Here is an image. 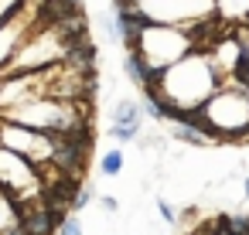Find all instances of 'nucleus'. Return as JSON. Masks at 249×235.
<instances>
[{
    "mask_svg": "<svg viewBox=\"0 0 249 235\" xmlns=\"http://www.w3.org/2000/svg\"><path fill=\"white\" fill-rule=\"evenodd\" d=\"M222 75L215 72L208 51H188L181 62H174L171 68H164L160 82L157 85H147L157 92V99L164 102V116H167V106H178L188 119L191 109H201L205 99L218 89ZM181 119V123H184Z\"/></svg>",
    "mask_w": 249,
    "mask_h": 235,
    "instance_id": "obj_1",
    "label": "nucleus"
},
{
    "mask_svg": "<svg viewBox=\"0 0 249 235\" xmlns=\"http://www.w3.org/2000/svg\"><path fill=\"white\" fill-rule=\"evenodd\" d=\"M184 123H195L212 140L239 143L249 126V85H242L235 75H225L218 89L205 99V106L191 109Z\"/></svg>",
    "mask_w": 249,
    "mask_h": 235,
    "instance_id": "obj_2",
    "label": "nucleus"
},
{
    "mask_svg": "<svg viewBox=\"0 0 249 235\" xmlns=\"http://www.w3.org/2000/svg\"><path fill=\"white\" fill-rule=\"evenodd\" d=\"M133 51H140L150 68H160V72H164V68H171L174 62H181L188 51H195V45H191V34H188L184 28L154 24V21H150V24L140 31V41H137Z\"/></svg>",
    "mask_w": 249,
    "mask_h": 235,
    "instance_id": "obj_3",
    "label": "nucleus"
},
{
    "mask_svg": "<svg viewBox=\"0 0 249 235\" xmlns=\"http://www.w3.org/2000/svg\"><path fill=\"white\" fill-rule=\"evenodd\" d=\"M0 187H4L14 201H35L45 198V181L41 167H35L28 157L0 147Z\"/></svg>",
    "mask_w": 249,
    "mask_h": 235,
    "instance_id": "obj_4",
    "label": "nucleus"
},
{
    "mask_svg": "<svg viewBox=\"0 0 249 235\" xmlns=\"http://www.w3.org/2000/svg\"><path fill=\"white\" fill-rule=\"evenodd\" d=\"M147 21L154 24H174V28H191L212 14H218V0H137Z\"/></svg>",
    "mask_w": 249,
    "mask_h": 235,
    "instance_id": "obj_5",
    "label": "nucleus"
},
{
    "mask_svg": "<svg viewBox=\"0 0 249 235\" xmlns=\"http://www.w3.org/2000/svg\"><path fill=\"white\" fill-rule=\"evenodd\" d=\"M0 147L28 157L35 167H45L52 164V153H55V133H41V130H31L24 123L0 116Z\"/></svg>",
    "mask_w": 249,
    "mask_h": 235,
    "instance_id": "obj_6",
    "label": "nucleus"
},
{
    "mask_svg": "<svg viewBox=\"0 0 249 235\" xmlns=\"http://www.w3.org/2000/svg\"><path fill=\"white\" fill-rule=\"evenodd\" d=\"M123 72H126V79L133 82V85H140V89H147V85H157L160 82V68H150L147 65V58L140 55V51H126V62H123Z\"/></svg>",
    "mask_w": 249,
    "mask_h": 235,
    "instance_id": "obj_7",
    "label": "nucleus"
},
{
    "mask_svg": "<svg viewBox=\"0 0 249 235\" xmlns=\"http://www.w3.org/2000/svg\"><path fill=\"white\" fill-rule=\"evenodd\" d=\"M109 126H143V106L137 99H120L109 113Z\"/></svg>",
    "mask_w": 249,
    "mask_h": 235,
    "instance_id": "obj_8",
    "label": "nucleus"
},
{
    "mask_svg": "<svg viewBox=\"0 0 249 235\" xmlns=\"http://www.w3.org/2000/svg\"><path fill=\"white\" fill-rule=\"evenodd\" d=\"M75 14H82V0H45L41 4L45 24H58V21L75 17Z\"/></svg>",
    "mask_w": 249,
    "mask_h": 235,
    "instance_id": "obj_9",
    "label": "nucleus"
},
{
    "mask_svg": "<svg viewBox=\"0 0 249 235\" xmlns=\"http://www.w3.org/2000/svg\"><path fill=\"white\" fill-rule=\"evenodd\" d=\"M171 136L178 143H188V147H212V136L205 130H198L195 123H174L171 126Z\"/></svg>",
    "mask_w": 249,
    "mask_h": 235,
    "instance_id": "obj_10",
    "label": "nucleus"
},
{
    "mask_svg": "<svg viewBox=\"0 0 249 235\" xmlns=\"http://www.w3.org/2000/svg\"><path fill=\"white\" fill-rule=\"evenodd\" d=\"M99 170L106 174V177H120L123 174V153L113 147V150H106L103 153V160H99Z\"/></svg>",
    "mask_w": 249,
    "mask_h": 235,
    "instance_id": "obj_11",
    "label": "nucleus"
},
{
    "mask_svg": "<svg viewBox=\"0 0 249 235\" xmlns=\"http://www.w3.org/2000/svg\"><path fill=\"white\" fill-rule=\"evenodd\" d=\"M218 221H222L232 235H249V215H246V211H235V215H218Z\"/></svg>",
    "mask_w": 249,
    "mask_h": 235,
    "instance_id": "obj_12",
    "label": "nucleus"
},
{
    "mask_svg": "<svg viewBox=\"0 0 249 235\" xmlns=\"http://www.w3.org/2000/svg\"><path fill=\"white\" fill-rule=\"evenodd\" d=\"M18 221V211H14V198L4 191V187H0V232H4V228H11Z\"/></svg>",
    "mask_w": 249,
    "mask_h": 235,
    "instance_id": "obj_13",
    "label": "nucleus"
},
{
    "mask_svg": "<svg viewBox=\"0 0 249 235\" xmlns=\"http://www.w3.org/2000/svg\"><path fill=\"white\" fill-rule=\"evenodd\" d=\"M92 198H96V187H92V184H79V187H75V194H72V208H75V211H82V208H89V204H92Z\"/></svg>",
    "mask_w": 249,
    "mask_h": 235,
    "instance_id": "obj_14",
    "label": "nucleus"
},
{
    "mask_svg": "<svg viewBox=\"0 0 249 235\" xmlns=\"http://www.w3.org/2000/svg\"><path fill=\"white\" fill-rule=\"evenodd\" d=\"M109 136L120 143H133V140H140V126H109Z\"/></svg>",
    "mask_w": 249,
    "mask_h": 235,
    "instance_id": "obj_15",
    "label": "nucleus"
},
{
    "mask_svg": "<svg viewBox=\"0 0 249 235\" xmlns=\"http://www.w3.org/2000/svg\"><path fill=\"white\" fill-rule=\"evenodd\" d=\"M58 235H82V221H79L75 215H65V218L58 221Z\"/></svg>",
    "mask_w": 249,
    "mask_h": 235,
    "instance_id": "obj_16",
    "label": "nucleus"
},
{
    "mask_svg": "<svg viewBox=\"0 0 249 235\" xmlns=\"http://www.w3.org/2000/svg\"><path fill=\"white\" fill-rule=\"evenodd\" d=\"M96 201H99V208H103L106 215H116V211H120V201H116L113 194H99Z\"/></svg>",
    "mask_w": 249,
    "mask_h": 235,
    "instance_id": "obj_17",
    "label": "nucleus"
},
{
    "mask_svg": "<svg viewBox=\"0 0 249 235\" xmlns=\"http://www.w3.org/2000/svg\"><path fill=\"white\" fill-rule=\"evenodd\" d=\"M157 211H160V218H164V221H178V211H174V204H171L167 198H160V201H157Z\"/></svg>",
    "mask_w": 249,
    "mask_h": 235,
    "instance_id": "obj_18",
    "label": "nucleus"
},
{
    "mask_svg": "<svg viewBox=\"0 0 249 235\" xmlns=\"http://www.w3.org/2000/svg\"><path fill=\"white\" fill-rule=\"evenodd\" d=\"M218 4H225L229 11H249V0H218Z\"/></svg>",
    "mask_w": 249,
    "mask_h": 235,
    "instance_id": "obj_19",
    "label": "nucleus"
},
{
    "mask_svg": "<svg viewBox=\"0 0 249 235\" xmlns=\"http://www.w3.org/2000/svg\"><path fill=\"white\" fill-rule=\"evenodd\" d=\"M0 235H28V228H24L21 221H14L11 228H4V232H0Z\"/></svg>",
    "mask_w": 249,
    "mask_h": 235,
    "instance_id": "obj_20",
    "label": "nucleus"
},
{
    "mask_svg": "<svg viewBox=\"0 0 249 235\" xmlns=\"http://www.w3.org/2000/svg\"><path fill=\"white\" fill-rule=\"evenodd\" d=\"M212 235H232V232H229V228H225V225H222V221H218V225H215V232H212Z\"/></svg>",
    "mask_w": 249,
    "mask_h": 235,
    "instance_id": "obj_21",
    "label": "nucleus"
},
{
    "mask_svg": "<svg viewBox=\"0 0 249 235\" xmlns=\"http://www.w3.org/2000/svg\"><path fill=\"white\" fill-rule=\"evenodd\" d=\"M242 191H246V198H249V177H242Z\"/></svg>",
    "mask_w": 249,
    "mask_h": 235,
    "instance_id": "obj_22",
    "label": "nucleus"
},
{
    "mask_svg": "<svg viewBox=\"0 0 249 235\" xmlns=\"http://www.w3.org/2000/svg\"><path fill=\"white\" fill-rule=\"evenodd\" d=\"M242 62H246V65H249V48H246V58H242Z\"/></svg>",
    "mask_w": 249,
    "mask_h": 235,
    "instance_id": "obj_23",
    "label": "nucleus"
},
{
    "mask_svg": "<svg viewBox=\"0 0 249 235\" xmlns=\"http://www.w3.org/2000/svg\"><path fill=\"white\" fill-rule=\"evenodd\" d=\"M35 4H45V0H35Z\"/></svg>",
    "mask_w": 249,
    "mask_h": 235,
    "instance_id": "obj_24",
    "label": "nucleus"
}]
</instances>
